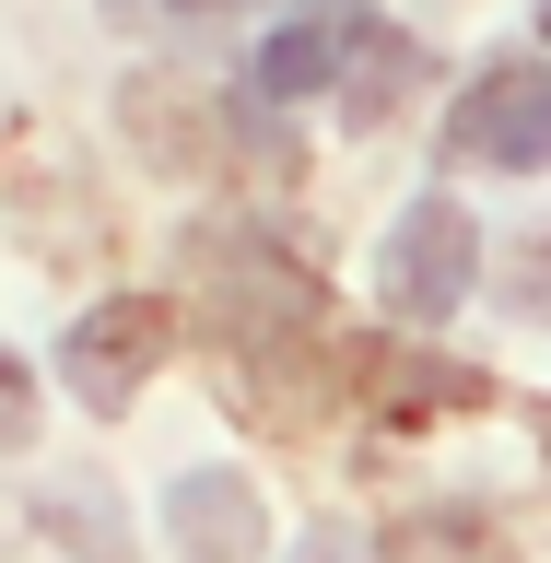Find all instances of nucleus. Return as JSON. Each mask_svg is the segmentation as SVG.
Returning a JSON list of instances; mask_svg holds the SVG:
<instances>
[{"label":"nucleus","instance_id":"nucleus-1","mask_svg":"<svg viewBox=\"0 0 551 563\" xmlns=\"http://www.w3.org/2000/svg\"><path fill=\"white\" fill-rule=\"evenodd\" d=\"M470 271H482V235H470V211H458L447 188H422V200L387 223V246H376V294L411 317V329L470 306Z\"/></svg>","mask_w":551,"mask_h":563},{"label":"nucleus","instance_id":"nucleus-2","mask_svg":"<svg viewBox=\"0 0 551 563\" xmlns=\"http://www.w3.org/2000/svg\"><path fill=\"white\" fill-rule=\"evenodd\" d=\"M458 153L470 165H551V70H528V59H505V70H482L470 95H458Z\"/></svg>","mask_w":551,"mask_h":563},{"label":"nucleus","instance_id":"nucleus-3","mask_svg":"<svg viewBox=\"0 0 551 563\" xmlns=\"http://www.w3.org/2000/svg\"><path fill=\"white\" fill-rule=\"evenodd\" d=\"M165 352V306L153 294H106L82 329H70V387L82 399H130V376Z\"/></svg>","mask_w":551,"mask_h":563},{"label":"nucleus","instance_id":"nucleus-4","mask_svg":"<svg viewBox=\"0 0 551 563\" xmlns=\"http://www.w3.org/2000/svg\"><path fill=\"white\" fill-rule=\"evenodd\" d=\"M165 528L188 563H258V493L235 482V470H188V482L165 493Z\"/></svg>","mask_w":551,"mask_h":563},{"label":"nucleus","instance_id":"nucleus-5","mask_svg":"<svg viewBox=\"0 0 551 563\" xmlns=\"http://www.w3.org/2000/svg\"><path fill=\"white\" fill-rule=\"evenodd\" d=\"M329 59H341V35H329V24H282L271 47H258V95H317Z\"/></svg>","mask_w":551,"mask_h":563},{"label":"nucleus","instance_id":"nucleus-6","mask_svg":"<svg viewBox=\"0 0 551 563\" xmlns=\"http://www.w3.org/2000/svg\"><path fill=\"white\" fill-rule=\"evenodd\" d=\"M505 306H517V317H551V235H540V246L517 258V282H505Z\"/></svg>","mask_w":551,"mask_h":563},{"label":"nucleus","instance_id":"nucleus-7","mask_svg":"<svg viewBox=\"0 0 551 563\" xmlns=\"http://www.w3.org/2000/svg\"><path fill=\"white\" fill-rule=\"evenodd\" d=\"M118 12H223V0H118Z\"/></svg>","mask_w":551,"mask_h":563},{"label":"nucleus","instance_id":"nucleus-8","mask_svg":"<svg viewBox=\"0 0 551 563\" xmlns=\"http://www.w3.org/2000/svg\"><path fill=\"white\" fill-rule=\"evenodd\" d=\"M540 35H551V0H540Z\"/></svg>","mask_w":551,"mask_h":563}]
</instances>
